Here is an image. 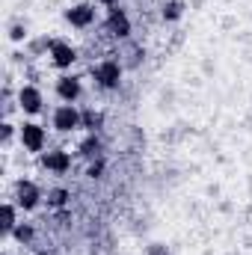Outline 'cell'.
<instances>
[{
  "label": "cell",
  "instance_id": "1",
  "mask_svg": "<svg viewBox=\"0 0 252 255\" xmlns=\"http://www.w3.org/2000/svg\"><path fill=\"white\" fill-rule=\"evenodd\" d=\"M92 77L101 89H116L122 80V65L116 60H101L98 65H92Z\"/></svg>",
  "mask_w": 252,
  "mask_h": 255
},
{
  "label": "cell",
  "instance_id": "2",
  "mask_svg": "<svg viewBox=\"0 0 252 255\" xmlns=\"http://www.w3.org/2000/svg\"><path fill=\"white\" fill-rule=\"evenodd\" d=\"M80 125H83V113H80L74 104H63V107L54 110V128H57V130L71 133V130H77Z\"/></svg>",
  "mask_w": 252,
  "mask_h": 255
},
{
  "label": "cell",
  "instance_id": "3",
  "mask_svg": "<svg viewBox=\"0 0 252 255\" xmlns=\"http://www.w3.org/2000/svg\"><path fill=\"white\" fill-rule=\"evenodd\" d=\"M18 136H21V145H24L30 154H36V151L45 148V128L36 125V122H24L21 130H18Z\"/></svg>",
  "mask_w": 252,
  "mask_h": 255
},
{
  "label": "cell",
  "instance_id": "4",
  "mask_svg": "<svg viewBox=\"0 0 252 255\" xmlns=\"http://www.w3.org/2000/svg\"><path fill=\"white\" fill-rule=\"evenodd\" d=\"M65 21L77 30H86V27L95 24V6L92 3H77V6L65 9Z\"/></svg>",
  "mask_w": 252,
  "mask_h": 255
},
{
  "label": "cell",
  "instance_id": "5",
  "mask_svg": "<svg viewBox=\"0 0 252 255\" xmlns=\"http://www.w3.org/2000/svg\"><path fill=\"white\" fill-rule=\"evenodd\" d=\"M15 199H18V208H24V211H33L36 205H39V199H42V190L33 184V181H18V187H15Z\"/></svg>",
  "mask_w": 252,
  "mask_h": 255
},
{
  "label": "cell",
  "instance_id": "6",
  "mask_svg": "<svg viewBox=\"0 0 252 255\" xmlns=\"http://www.w3.org/2000/svg\"><path fill=\"white\" fill-rule=\"evenodd\" d=\"M42 166L48 169V172H57V175H63L71 169V157H68V151L63 148H57V151H48V154H42Z\"/></svg>",
  "mask_w": 252,
  "mask_h": 255
},
{
  "label": "cell",
  "instance_id": "7",
  "mask_svg": "<svg viewBox=\"0 0 252 255\" xmlns=\"http://www.w3.org/2000/svg\"><path fill=\"white\" fill-rule=\"evenodd\" d=\"M51 63L57 65V68H71V65L77 63V51L71 45H65V42H54L51 45Z\"/></svg>",
  "mask_w": 252,
  "mask_h": 255
},
{
  "label": "cell",
  "instance_id": "8",
  "mask_svg": "<svg viewBox=\"0 0 252 255\" xmlns=\"http://www.w3.org/2000/svg\"><path fill=\"white\" fill-rule=\"evenodd\" d=\"M107 30L113 33V36H119V39H127L130 36V21H127V15L122 9H110V15H107Z\"/></svg>",
  "mask_w": 252,
  "mask_h": 255
},
{
  "label": "cell",
  "instance_id": "9",
  "mask_svg": "<svg viewBox=\"0 0 252 255\" xmlns=\"http://www.w3.org/2000/svg\"><path fill=\"white\" fill-rule=\"evenodd\" d=\"M18 104H21L24 113H39V110H42V92H39L36 86H21Z\"/></svg>",
  "mask_w": 252,
  "mask_h": 255
},
{
  "label": "cell",
  "instance_id": "10",
  "mask_svg": "<svg viewBox=\"0 0 252 255\" xmlns=\"http://www.w3.org/2000/svg\"><path fill=\"white\" fill-rule=\"evenodd\" d=\"M57 95L63 98L65 104H74L80 95V80L77 77H60L57 80Z\"/></svg>",
  "mask_w": 252,
  "mask_h": 255
},
{
  "label": "cell",
  "instance_id": "11",
  "mask_svg": "<svg viewBox=\"0 0 252 255\" xmlns=\"http://www.w3.org/2000/svg\"><path fill=\"white\" fill-rule=\"evenodd\" d=\"M80 154L89 157V160H92V157H101V139H98L95 133H89V136L80 142Z\"/></svg>",
  "mask_w": 252,
  "mask_h": 255
},
{
  "label": "cell",
  "instance_id": "12",
  "mask_svg": "<svg viewBox=\"0 0 252 255\" xmlns=\"http://www.w3.org/2000/svg\"><path fill=\"white\" fill-rule=\"evenodd\" d=\"M101 125H104V116H101L98 110H83V125L80 128H86L89 133H95Z\"/></svg>",
  "mask_w": 252,
  "mask_h": 255
},
{
  "label": "cell",
  "instance_id": "13",
  "mask_svg": "<svg viewBox=\"0 0 252 255\" xmlns=\"http://www.w3.org/2000/svg\"><path fill=\"white\" fill-rule=\"evenodd\" d=\"M68 199H71V193L65 190V187H54V190L48 193V205H51V208H65Z\"/></svg>",
  "mask_w": 252,
  "mask_h": 255
},
{
  "label": "cell",
  "instance_id": "14",
  "mask_svg": "<svg viewBox=\"0 0 252 255\" xmlns=\"http://www.w3.org/2000/svg\"><path fill=\"white\" fill-rule=\"evenodd\" d=\"M12 235H15V241H18V244H33V238H36V232H33V226H30V223H18Z\"/></svg>",
  "mask_w": 252,
  "mask_h": 255
},
{
  "label": "cell",
  "instance_id": "15",
  "mask_svg": "<svg viewBox=\"0 0 252 255\" xmlns=\"http://www.w3.org/2000/svg\"><path fill=\"white\" fill-rule=\"evenodd\" d=\"M184 15V3H178V0H169L166 6H163V21H178Z\"/></svg>",
  "mask_w": 252,
  "mask_h": 255
},
{
  "label": "cell",
  "instance_id": "16",
  "mask_svg": "<svg viewBox=\"0 0 252 255\" xmlns=\"http://www.w3.org/2000/svg\"><path fill=\"white\" fill-rule=\"evenodd\" d=\"M15 226H18V220H15V205L6 202V205H3V232H15Z\"/></svg>",
  "mask_w": 252,
  "mask_h": 255
},
{
  "label": "cell",
  "instance_id": "17",
  "mask_svg": "<svg viewBox=\"0 0 252 255\" xmlns=\"http://www.w3.org/2000/svg\"><path fill=\"white\" fill-rule=\"evenodd\" d=\"M101 172H104V160H101V157H95V160L89 163L86 175H89V178H101Z\"/></svg>",
  "mask_w": 252,
  "mask_h": 255
},
{
  "label": "cell",
  "instance_id": "18",
  "mask_svg": "<svg viewBox=\"0 0 252 255\" xmlns=\"http://www.w3.org/2000/svg\"><path fill=\"white\" fill-rule=\"evenodd\" d=\"M9 39H12V42H24V39H27V27H24V24H15V27L9 30Z\"/></svg>",
  "mask_w": 252,
  "mask_h": 255
},
{
  "label": "cell",
  "instance_id": "19",
  "mask_svg": "<svg viewBox=\"0 0 252 255\" xmlns=\"http://www.w3.org/2000/svg\"><path fill=\"white\" fill-rule=\"evenodd\" d=\"M0 133H3V142H9V139H12V125L3 122V130H0Z\"/></svg>",
  "mask_w": 252,
  "mask_h": 255
},
{
  "label": "cell",
  "instance_id": "20",
  "mask_svg": "<svg viewBox=\"0 0 252 255\" xmlns=\"http://www.w3.org/2000/svg\"><path fill=\"white\" fill-rule=\"evenodd\" d=\"M95 3H101V6H116L119 0H95Z\"/></svg>",
  "mask_w": 252,
  "mask_h": 255
},
{
  "label": "cell",
  "instance_id": "21",
  "mask_svg": "<svg viewBox=\"0 0 252 255\" xmlns=\"http://www.w3.org/2000/svg\"><path fill=\"white\" fill-rule=\"evenodd\" d=\"M39 255H48V253H39Z\"/></svg>",
  "mask_w": 252,
  "mask_h": 255
}]
</instances>
